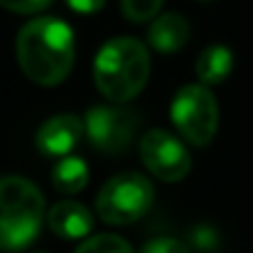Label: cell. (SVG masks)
<instances>
[{
	"label": "cell",
	"mask_w": 253,
	"mask_h": 253,
	"mask_svg": "<svg viewBox=\"0 0 253 253\" xmlns=\"http://www.w3.org/2000/svg\"><path fill=\"white\" fill-rule=\"evenodd\" d=\"M17 64L22 74L40 86L62 84L74 67L77 42L72 27L59 17H35L20 27Z\"/></svg>",
	"instance_id": "6da1fadb"
},
{
	"label": "cell",
	"mask_w": 253,
	"mask_h": 253,
	"mask_svg": "<svg viewBox=\"0 0 253 253\" xmlns=\"http://www.w3.org/2000/svg\"><path fill=\"white\" fill-rule=\"evenodd\" d=\"M150 54L148 47L135 37L108 40L93 59L96 88L113 103L133 101L148 84Z\"/></svg>",
	"instance_id": "7a4b0ae2"
},
{
	"label": "cell",
	"mask_w": 253,
	"mask_h": 253,
	"mask_svg": "<svg viewBox=\"0 0 253 253\" xmlns=\"http://www.w3.org/2000/svg\"><path fill=\"white\" fill-rule=\"evenodd\" d=\"M44 221V197L25 177H0V251L27 249Z\"/></svg>",
	"instance_id": "3957f363"
},
{
	"label": "cell",
	"mask_w": 253,
	"mask_h": 253,
	"mask_svg": "<svg viewBox=\"0 0 253 253\" xmlns=\"http://www.w3.org/2000/svg\"><path fill=\"white\" fill-rule=\"evenodd\" d=\"M153 202H155V187L145 174L121 172L101 187L96 197V211L101 221L111 226H128L143 219L150 211Z\"/></svg>",
	"instance_id": "277c9868"
},
{
	"label": "cell",
	"mask_w": 253,
	"mask_h": 253,
	"mask_svg": "<svg viewBox=\"0 0 253 253\" xmlns=\"http://www.w3.org/2000/svg\"><path fill=\"white\" fill-rule=\"evenodd\" d=\"M169 116H172L177 133L197 148L209 145L216 135L219 103H216V96L209 91V86L202 84V82L182 86L174 93L172 106H169Z\"/></svg>",
	"instance_id": "5b68a950"
},
{
	"label": "cell",
	"mask_w": 253,
	"mask_h": 253,
	"mask_svg": "<svg viewBox=\"0 0 253 253\" xmlns=\"http://www.w3.org/2000/svg\"><path fill=\"white\" fill-rule=\"evenodd\" d=\"M86 138L88 143L103 153V155H121L123 150L130 148L140 116L133 108H126L123 103L118 106H93L84 116Z\"/></svg>",
	"instance_id": "8992f818"
},
{
	"label": "cell",
	"mask_w": 253,
	"mask_h": 253,
	"mask_svg": "<svg viewBox=\"0 0 253 253\" xmlns=\"http://www.w3.org/2000/svg\"><path fill=\"white\" fill-rule=\"evenodd\" d=\"M140 160L150 174L163 182H182L192 169V155L182 140L163 128H153L140 140Z\"/></svg>",
	"instance_id": "52a82bcc"
},
{
	"label": "cell",
	"mask_w": 253,
	"mask_h": 253,
	"mask_svg": "<svg viewBox=\"0 0 253 253\" xmlns=\"http://www.w3.org/2000/svg\"><path fill=\"white\" fill-rule=\"evenodd\" d=\"M86 135V123L77 113H57L49 121H44L37 130V150L44 158H67L79 148Z\"/></svg>",
	"instance_id": "ba28073f"
},
{
	"label": "cell",
	"mask_w": 253,
	"mask_h": 253,
	"mask_svg": "<svg viewBox=\"0 0 253 253\" xmlns=\"http://www.w3.org/2000/svg\"><path fill=\"white\" fill-rule=\"evenodd\" d=\"M47 226L54 236L67 239V241L86 239L93 231V216L84 204L64 199V202H57L47 211Z\"/></svg>",
	"instance_id": "9c48e42d"
},
{
	"label": "cell",
	"mask_w": 253,
	"mask_h": 253,
	"mask_svg": "<svg viewBox=\"0 0 253 253\" xmlns=\"http://www.w3.org/2000/svg\"><path fill=\"white\" fill-rule=\"evenodd\" d=\"M189 32H192V27H189L184 15L165 12V15H158L153 20V25L148 30V42L160 54H174L187 44Z\"/></svg>",
	"instance_id": "30bf717a"
},
{
	"label": "cell",
	"mask_w": 253,
	"mask_h": 253,
	"mask_svg": "<svg viewBox=\"0 0 253 253\" xmlns=\"http://www.w3.org/2000/svg\"><path fill=\"white\" fill-rule=\"evenodd\" d=\"M231 72H234V54L224 44L207 47L197 57V62H194L197 79L207 86H216V84H221V82H226Z\"/></svg>",
	"instance_id": "8fae6325"
},
{
	"label": "cell",
	"mask_w": 253,
	"mask_h": 253,
	"mask_svg": "<svg viewBox=\"0 0 253 253\" xmlns=\"http://www.w3.org/2000/svg\"><path fill=\"white\" fill-rule=\"evenodd\" d=\"M52 184L62 194H79L88 184V165L74 155L62 158L52 169Z\"/></svg>",
	"instance_id": "7c38bea8"
},
{
	"label": "cell",
	"mask_w": 253,
	"mask_h": 253,
	"mask_svg": "<svg viewBox=\"0 0 253 253\" xmlns=\"http://www.w3.org/2000/svg\"><path fill=\"white\" fill-rule=\"evenodd\" d=\"M187 246L194 253H219L221 249V234L211 224H197L189 229Z\"/></svg>",
	"instance_id": "4fadbf2b"
},
{
	"label": "cell",
	"mask_w": 253,
	"mask_h": 253,
	"mask_svg": "<svg viewBox=\"0 0 253 253\" xmlns=\"http://www.w3.org/2000/svg\"><path fill=\"white\" fill-rule=\"evenodd\" d=\"M74 253H135V251L123 236L98 234V236H88Z\"/></svg>",
	"instance_id": "5bb4252c"
},
{
	"label": "cell",
	"mask_w": 253,
	"mask_h": 253,
	"mask_svg": "<svg viewBox=\"0 0 253 253\" xmlns=\"http://www.w3.org/2000/svg\"><path fill=\"white\" fill-rule=\"evenodd\" d=\"M165 0H121V10L126 15V20L140 25V22H150L160 15Z\"/></svg>",
	"instance_id": "9a60e30c"
},
{
	"label": "cell",
	"mask_w": 253,
	"mask_h": 253,
	"mask_svg": "<svg viewBox=\"0 0 253 253\" xmlns=\"http://www.w3.org/2000/svg\"><path fill=\"white\" fill-rule=\"evenodd\" d=\"M140 253H192L187 244H182L179 239L172 236H155L150 241H145Z\"/></svg>",
	"instance_id": "2e32d148"
},
{
	"label": "cell",
	"mask_w": 253,
	"mask_h": 253,
	"mask_svg": "<svg viewBox=\"0 0 253 253\" xmlns=\"http://www.w3.org/2000/svg\"><path fill=\"white\" fill-rule=\"evenodd\" d=\"M54 0H0V7L17 12V15H37L42 10H47Z\"/></svg>",
	"instance_id": "e0dca14e"
},
{
	"label": "cell",
	"mask_w": 253,
	"mask_h": 253,
	"mask_svg": "<svg viewBox=\"0 0 253 253\" xmlns=\"http://www.w3.org/2000/svg\"><path fill=\"white\" fill-rule=\"evenodd\" d=\"M74 12H82V15H93V12H98L103 5H106V0H64Z\"/></svg>",
	"instance_id": "ac0fdd59"
},
{
	"label": "cell",
	"mask_w": 253,
	"mask_h": 253,
	"mask_svg": "<svg viewBox=\"0 0 253 253\" xmlns=\"http://www.w3.org/2000/svg\"><path fill=\"white\" fill-rule=\"evenodd\" d=\"M202 2H211V0H202Z\"/></svg>",
	"instance_id": "d6986e66"
}]
</instances>
